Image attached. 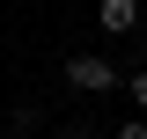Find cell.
Masks as SVG:
<instances>
[{
  "mask_svg": "<svg viewBox=\"0 0 147 139\" xmlns=\"http://www.w3.org/2000/svg\"><path fill=\"white\" fill-rule=\"evenodd\" d=\"M125 88H132V110L147 117V73H125Z\"/></svg>",
  "mask_w": 147,
  "mask_h": 139,
  "instance_id": "cell-3",
  "label": "cell"
},
{
  "mask_svg": "<svg viewBox=\"0 0 147 139\" xmlns=\"http://www.w3.org/2000/svg\"><path fill=\"white\" fill-rule=\"evenodd\" d=\"M96 29L103 37H132L140 29V0H96Z\"/></svg>",
  "mask_w": 147,
  "mask_h": 139,
  "instance_id": "cell-2",
  "label": "cell"
},
{
  "mask_svg": "<svg viewBox=\"0 0 147 139\" xmlns=\"http://www.w3.org/2000/svg\"><path fill=\"white\" fill-rule=\"evenodd\" d=\"M66 81L81 88V95H110V88H125V73L110 66V59H96V51H74L66 59Z\"/></svg>",
  "mask_w": 147,
  "mask_h": 139,
  "instance_id": "cell-1",
  "label": "cell"
},
{
  "mask_svg": "<svg viewBox=\"0 0 147 139\" xmlns=\"http://www.w3.org/2000/svg\"><path fill=\"white\" fill-rule=\"evenodd\" d=\"M110 139H147V117H140V110H132V117L118 124V132H110Z\"/></svg>",
  "mask_w": 147,
  "mask_h": 139,
  "instance_id": "cell-4",
  "label": "cell"
}]
</instances>
